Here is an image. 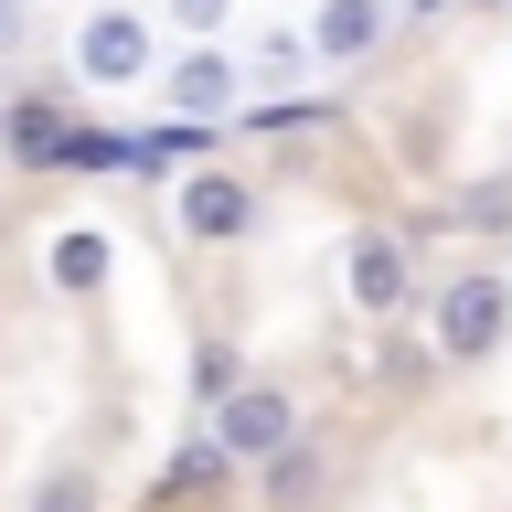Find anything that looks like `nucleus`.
<instances>
[{"mask_svg":"<svg viewBox=\"0 0 512 512\" xmlns=\"http://www.w3.org/2000/svg\"><path fill=\"white\" fill-rule=\"evenodd\" d=\"M512 342V278L502 267H448L427 288V352L438 363H491Z\"/></svg>","mask_w":512,"mask_h":512,"instance_id":"1","label":"nucleus"},{"mask_svg":"<svg viewBox=\"0 0 512 512\" xmlns=\"http://www.w3.org/2000/svg\"><path fill=\"white\" fill-rule=\"evenodd\" d=\"M75 75L86 86H150L160 75V32L128 11V0H86V22H75Z\"/></svg>","mask_w":512,"mask_h":512,"instance_id":"2","label":"nucleus"},{"mask_svg":"<svg viewBox=\"0 0 512 512\" xmlns=\"http://www.w3.org/2000/svg\"><path fill=\"white\" fill-rule=\"evenodd\" d=\"M203 427L224 438V459H235V470H267L288 438H310V427H299V395H288V384H256V374L235 384V395H224Z\"/></svg>","mask_w":512,"mask_h":512,"instance_id":"3","label":"nucleus"},{"mask_svg":"<svg viewBox=\"0 0 512 512\" xmlns=\"http://www.w3.org/2000/svg\"><path fill=\"white\" fill-rule=\"evenodd\" d=\"M256 214H267V203H256L246 171H182V182H171V235H182V246H246Z\"/></svg>","mask_w":512,"mask_h":512,"instance_id":"4","label":"nucleus"},{"mask_svg":"<svg viewBox=\"0 0 512 512\" xmlns=\"http://www.w3.org/2000/svg\"><path fill=\"white\" fill-rule=\"evenodd\" d=\"M342 288H352V310H363V320H406L416 299H427V278H416V246H406V235H384V224L342 246Z\"/></svg>","mask_w":512,"mask_h":512,"instance_id":"5","label":"nucleus"},{"mask_svg":"<svg viewBox=\"0 0 512 512\" xmlns=\"http://www.w3.org/2000/svg\"><path fill=\"white\" fill-rule=\"evenodd\" d=\"M150 86H160V107H171V118L214 128L224 107H235V86H246V64H235V54H214V43H182V54L160 64Z\"/></svg>","mask_w":512,"mask_h":512,"instance_id":"6","label":"nucleus"},{"mask_svg":"<svg viewBox=\"0 0 512 512\" xmlns=\"http://www.w3.org/2000/svg\"><path fill=\"white\" fill-rule=\"evenodd\" d=\"M384 32H395V11H384V0H320L299 43H310V64H374Z\"/></svg>","mask_w":512,"mask_h":512,"instance_id":"7","label":"nucleus"},{"mask_svg":"<svg viewBox=\"0 0 512 512\" xmlns=\"http://www.w3.org/2000/svg\"><path fill=\"white\" fill-rule=\"evenodd\" d=\"M64 139H75V107H64V96H11V107H0V150L22 160V171H54Z\"/></svg>","mask_w":512,"mask_h":512,"instance_id":"8","label":"nucleus"},{"mask_svg":"<svg viewBox=\"0 0 512 512\" xmlns=\"http://www.w3.org/2000/svg\"><path fill=\"white\" fill-rule=\"evenodd\" d=\"M107 267H118V246H107L96 224H64L54 246H43V278H54V299H96V288H107Z\"/></svg>","mask_w":512,"mask_h":512,"instance_id":"9","label":"nucleus"},{"mask_svg":"<svg viewBox=\"0 0 512 512\" xmlns=\"http://www.w3.org/2000/svg\"><path fill=\"white\" fill-rule=\"evenodd\" d=\"M438 235H512V171H480V182L438 192Z\"/></svg>","mask_w":512,"mask_h":512,"instance_id":"10","label":"nucleus"},{"mask_svg":"<svg viewBox=\"0 0 512 512\" xmlns=\"http://www.w3.org/2000/svg\"><path fill=\"white\" fill-rule=\"evenodd\" d=\"M224 480H235V459H224V438L192 416L182 448H171V470H160V491H171V502H203V491H224Z\"/></svg>","mask_w":512,"mask_h":512,"instance_id":"11","label":"nucleus"},{"mask_svg":"<svg viewBox=\"0 0 512 512\" xmlns=\"http://www.w3.org/2000/svg\"><path fill=\"white\" fill-rule=\"evenodd\" d=\"M22 512H107V480H96V459H54V470L22 491Z\"/></svg>","mask_w":512,"mask_h":512,"instance_id":"12","label":"nucleus"},{"mask_svg":"<svg viewBox=\"0 0 512 512\" xmlns=\"http://www.w3.org/2000/svg\"><path fill=\"white\" fill-rule=\"evenodd\" d=\"M256 480H267V512H310V491H320V448H310V438H288Z\"/></svg>","mask_w":512,"mask_h":512,"instance_id":"13","label":"nucleus"},{"mask_svg":"<svg viewBox=\"0 0 512 512\" xmlns=\"http://www.w3.org/2000/svg\"><path fill=\"white\" fill-rule=\"evenodd\" d=\"M299 75H310V43H299V32H256V54H246V86L288 96Z\"/></svg>","mask_w":512,"mask_h":512,"instance_id":"14","label":"nucleus"},{"mask_svg":"<svg viewBox=\"0 0 512 512\" xmlns=\"http://www.w3.org/2000/svg\"><path fill=\"white\" fill-rule=\"evenodd\" d=\"M235 384H246V352H235V342H203V352H192V406H203V416H214Z\"/></svg>","mask_w":512,"mask_h":512,"instance_id":"15","label":"nucleus"},{"mask_svg":"<svg viewBox=\"0 0 512 512\" xmlns=\"http://www.w3.org/2000/svg\"><path fill=\"white\" fill-rule=\"evenodd\" d=\"M224 11H235V0H171V22H182L192 43H214V32H224Z\"/></svg>","mask_w":512,"mask_h":512,"instance_id":"16","label":"nucleus"},{"mask_svg":"<svg viewBox=\"0 0 512 512\" xmlns=\"http://www.w3.org/2000/svg\"><path fill=\"white\" fill-rule=\"evenodd\" d=\"M0 32H11V0H0Z\"/></svg>","mask_w":512,"mask_h":512,"instance_id":"17","label":"nucleus"},{"mask_svg":"<svg viewBox=\"0 0 512 512\" xmlns=\"http://www.w3.org/2000/svg\"><path fill=\"white\" fill-rule=\"evenodd\" d=\"M75 11H86V0H75Z\"/></svg>","mask_w":512,"mask_h":512,"instance_id":"18","label":"nucleus"}]
</instances>
